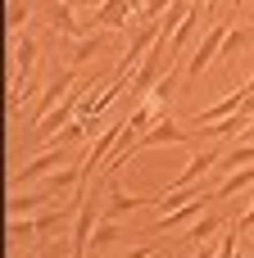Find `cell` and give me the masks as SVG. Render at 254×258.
<instances>
[{"label": "cell", "instance_id": "1", "mask_svg": "<svg viewBox=\"0 0 254 258\" xmlns=\"http://www.w3.org/2000/svg\"><path fill=\"white\" fill-rule=\"evenodd\" d=\"M59 163H64V145H50V150H41L32 163H23V168H14V172H9V190H27L32 181L50 177Z\"/></svg>", "mask_w": 254, "mask_h": 258}, {"label": "cell", "instance_id": "2", "mask_svg": "<svg viewBox=\"0 0 254 258\" xmlns=\"http://www.w3.org/2000/svg\"><path fill=\"white\" fill-rule=\"evenodd\" d=\"M86 91H91V86H77V91H68V95H64V100H59V104H55V109H50V113L36 122V132H32V136H36V141H55V136L68 127V118L77 113V104H82V95H86Z\"/></svg>", "mask_w": 254, "mask_h": 258}, {"label": "cell", "instance_id": "3", "mask_svg": "<svg viewBox=\"0 0 254 258\" xmlns=\"http://www.w3.org/2000/svg\"><path fill=\"white\" fill-rule=\"evenodd\" d=\"M100 218H105V213H100L95 200L82 190V204H77V218H73V258H86V249H91V231H95Z\"/></svg>", "mask_w": 254, "mask_h": 258}, {"label": "cell", "instance_id": "4", "mask_svg": "<svg viewBox=\"0 0 254 258\" xmlns=\"http://www.w3.org/2000/svg\"><path fill=\"white\" fill-rule=\"evenodd\" d=\"M223 41H227V27H223V23H218V27H209V36H205V41L191 50V59H186V82H195V77H200V73L223 54Z\"/></svg>", "mask_w": 254, "mask_h": 258}, {"label": "cell", "instance_id": "5", "mask_svg": "<svg viewBox=\"0 0 254 258\" xmlns=\"http://www.w3.org/2000/svg\"><path fill=\"white\" fill-rule=\"evenodd\" d=\"M141 9V0H105L95 14H91V27L100 32H118V27H132V14Z\"/></svg>", "mask_w": 254, "mask_h": 258}, {"label": "cell", "instance_id": "6", "mask_svg": "<svg viewBox=\"0 0 254 258\" xmlns=\"http://www.w3.org/2000/svg\"><path fill=\"white\" fill-rule=\"evenodd\" d=\"M191 141H195V136H191V132H182V127L164 113V118H159L141 141H136V154H145V150H155V145H191Z\"/></svg>", "mask_w": 254, "mask_h": 258}, {"label": "cell", "instance_id": "7", "mask_svg": "<svg viewBox=\"0 0 254 258\" xmlns=\"http://www.w3.org/2000/svg\"><path fill=\"white\" fill-rule=\"evenodd\" d=\"M218 159H223V150H218V145H214V150H195V154H191V163H186V168H182V172H177V177L168 181V190H177V186H195V181H205V177H209V172L218 168Z\"/></svg>", "mask_w": 254, "mask_h": 258}, {"label": "cell", "instance_id": "8", "mask_svg": "<svg viewBox=\"0 0 254 258\" xmlns=\"http://www.w3.org/2000/svg\"><path fill=\"white\" fill-rule=\"evenodd\" d=\"M250 95H245V86H236V91H227L218 104H209V109H200L195 113V122L200 127H214V122H223V118H232V113H241V104H245Z\"/></svg>", "mask_w": 254, "mask_h": 258}, {"label": "cell", "instance_id": "9", "mask_svg": "<svg viewBox=\"0 0 254 258\" xmlns=\"http://www.w3.org/2000/svg\"><path fill=\"white\" fill-rule=\"evenodd\" d=\"M145 204H155V200H145V195H127L118 181H109V204H105V218H109V222H118V218L136 213V209H145Z\"/></svg>", "mask_w": 254, "mask_h": 258}, {"label": "cell", "instance_id": "10", "mask_svg": "<svg viewBox=\"0 0 254 258\" xmlns=\"http://www.w3.org/2000/svg\"><path fill=\"white\" fill-rule=\"evenodd\" d=\"M55 195L50 190H9V218H27V213H41Z\"/></svg>", "mask_w": 254, "mask_h": 258}, {"label": "cell", "instance_id": "11", "mask_svg": "<svg viewBox=\"0 0 254 258\" xmlns=\"http://www.w3.org/2000/svg\"><path fill=\"white\" fill-rule=\"evenodd\" d=\"M50 23H55V32H59V36H73V41H77V36H86V32H95V27L77 23L68 5H50Z\"/></svg>", "mask_w": 254, "mask_h": 258}, {"label": "cell", "instance_id": "12", "mask_svg": "<svg viewBox=\"0 0 254 258\" xmlns=\"http://www.w3.org/2000/svg\"><path fill=\"white\" fill-rule=\"evenodd\" d=\"M9 59H14V77H32V68H36V41L32 36H18Z\"/></svg>", "mask_w": 254, "mask_h": 258}, {"label": "cell", "instance_id": "13", "mask_svg": "<svg viewBox=\"0 0 254 258\" xmlns=\"http://www.w3.org/2000/svg\"><path fill=\"white\" fill-rule=\"evenodd\" d=\"M250 186H254V163H250V168H236V172H227V177L218 181L214 200H227V195H241V190H250Z\"/></svg>", "mask_w": 254, "mask_h": 258}, {"label": "cell", "instance_id": "14", "mask_svg": "<svg viewBox=\"0 0 254 258\" xmlns=\"http://www.w3.org/2000/svg\"><path fill=\"white\" fill-rule=\"evenodd\" d=\"M105 36H109V32H86V36H77V41L68 45V63H86V59L105 45Z\"/></svg>", "mask_w": 254, "mask_h": 258}, {"label": "cell", "instance_id": "15", "mask_svg": "<svg viewBox=\"0 0 254 258\" xmlns=\"http://www.w3.org/2000/svg\"><path fill=\"white\" fill-rule=\"evenodd\" d=\"M32 95H36V82H27V77H14V82H9V113L18 118V109H23Z\"/></svg>", "mask_w": 254, "mask_h": 258}, {"label": "cell", "instance_id": "16", "mask_svg": "<svg viewBox=\"0 0 254 258\" xmlns=\"http://www.w3.org/2000/svg\"><path fill=\"white\" fill-rule=\"evenodd\" d=\"M32 240H41V236H36V222L9 218V245H32Z\"/></svg>", "mask_w": 254, "mask_h": 258}, {"label": "cell", "instance_id": "17", "mask_svg": "<svg viewBox=\"0 0 254 258\" xmlns=\"http://www.w3.org/2000/svg\"><path fill=\"white\" fill-rule=\"evenodd\" d=\"M114 240H118V222L100 218V222H95V231H91V245L100 249V245H114Z\"/></svg>", "mask_w": 254, "mask_h": 258}, {"label": "cell", "instance_id": "18", "mask_svg": "<svg viewBox=\"0 0 254 258\" xmlns=\"http://www.w3.org/2000/svg\"><path fill=\"white\" fill-rule=\"evenodd\" d=\"M214 231H218V218H214V213H205V218H200V222L186 231V240H209Z\"/></svg>", "mask_w": 254, "mask_h": 258}, {"label": "cell", "instance_id": "19", "mask_svg": "<svg viewBox=\"0 0 254 258\" xmlns=\"http://www.w3.org/2000/svg\"><path fill=\"white\" fill-rule=\"evenodd\" d=\"M23 23H27V5L14 0V5H9V36H14V41H18V32H23Z\"/></svg>", "mask_w": 254, "mask_h": 258}, {"label": "cell", "instance_id": "20", "mask_svg": "<svg viewBox=\"0 0 254 258\" xmlns=\"http://www.w3.org/2000/svg\"><path fill=\"white\" fill-rule=\"evenodd\" d=\"M218 258H236V227H232V231L218 240Z\"/></svg>", "mask_w": 254, "mask_h": 258}, {"label": "cell", "instance_id": "21", "mask_svg": "<svg viewBox=\"0 0 254 258\" xmlns=\"http://www.w3.org/2000/svg\"><path fill=\"white\" fill-rule=\"evenodd\" d=\"M59 5H68V9H100L105 0H59Z\"/></svg>", "mask_w": 254, "mask_h": 258}, {"label": "cell", "instance_id": "22", "mask_svg": "<svg viewBox=\"0 0 254 258\" xmlns=\"http://www.w3.org/2000/svg\"><path fill=\"white\" fill-rule=\"evenodd\" d=\"M191 258H218V240H209V245H200V249H195Z\"/></svg>", "mask_w": 254, "mask_h": 258}, {"label": "cell", "instance_id": "23", "mask_svg": "<svg viewBox=\"0 0 254 258\" xmlns=\"http://www.w3.org/2000/svg\"><path fill=\"white\" fill-rule=\"evenodd\" d=\"M250 227H254V200H250V209L241 213V222H236V231H250Z\"/></svg>", "mask_w": 254, "mask_h": 258}, {"label": "cell", "instance_id": "24", "mask_svg": "<svg viewBox=\"0 0 254 258\" xmlns=\"http://www.w3.org/2000/svg\"><path fill=\"white\" fill-rule=\"evenodd\" d=\"M241 141H254V122H250V127H245V132H241Z\"/></svg>", "mask_w": 254, "mask_h": 258}, {"label": "cell", "instance_id": "25", "mask_svg": "<svg viewBox=\"0 0 254 258\" xmlns=\"http://www.w3.org/2000/svg\"><path fill=\"white\" fill-rule=\"evenodd\" d=\"M214 9H218V0H205V14H214Z\"/></svg>", "mask_w": 254, "mask_h": 258}, {"label": "cell", "instance_id": "26", "mask_svg": "<svg viewBox=\"0 0 254 258\" xmlns=\"http://www.w3.org/2000/svg\"><path fill=\"white\" fill-rule=\"evenodd\" d=\"M236 5H245V0H236Z\"/></svg>", "mask_w": 254, "mask_h": 258}]
</instances>
